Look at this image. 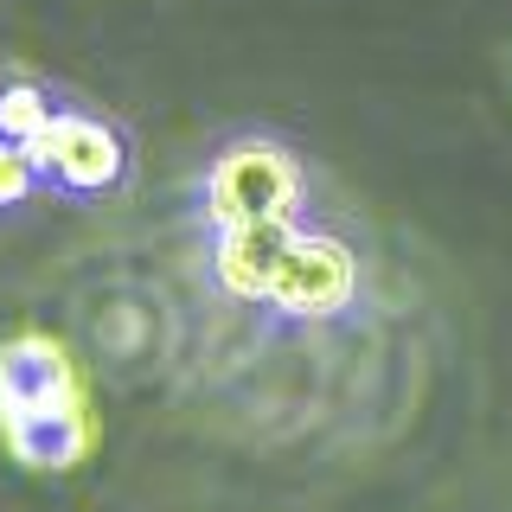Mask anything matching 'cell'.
<instances>
[{
    "instance_id": "6da1fadb",
    "label": "cell",
    "mask_w": 512,
    "mask_h": 512,
    "mask_svg": "<svg viewBox=\"0 0 512 512\" xmlns=\"http://www.w3.org/2000/svg\"><path fill=\"white\" fill-rule=\"evenodd\" d=\"M0 442L32 474H64L96 448L90 391L52 333L0 346Z\"/></svg>"
},
{
    "instance_id": "7a4b0ae2",
    "label": "cell",
    "mask_w": 512,
    "mask_h": 512,
    "mask_svg": "<svg viewBox=\"0 0 512 512\" xmlns=\"http://www.w3.org/2000/svg\"><path fill=\"white\" fill-rule=\"evenodd\" d=\"M301 212V167L276 141H237L205 173V218L218 231L250 218H295Z\"/></svg>"
},
{
    "instance_id": "3957f363",
    "label": "cell",
    "mask_w": 512,
    "mask_h": 512,
    "mask_svg": "<svg viewBox=\"0 0 512 512\" xmlns=\"http://www.w3.org/2000/svg\"><path fill=\"white\" fill-rule=\"evenodd\" d=\"M352 295H359L352 250L327 231H295L276 282H269V308L288 320H333L340 308H352Z\"/></svg>"
},
{
    "instance_id": "277c9868",
    "label": "cell",
    "mask_w": 512,
    "mask_h": 512,
    "mask_svg": "<svg viewBox=\"0 0 512 512\" xmlns=\"http://www.w3.org/2000/svg\"><path fill=\"white\" fill-rule=\"evenodd\" d=\"M26 154H32V167H39L45 180H58L71 192H109L122 180V167H128L116 128L96 122V116H71V109L45 122V135L26 141Z\"/></svg>"
},
{
    "instance_id": "5b68a950",
    "label": "cell",
    "mask_w": 512,
    "mask_h": 512,
    "mask_svg": "<svg viewBox=\"0 0 512 512\" xmlns=\"http://www.w3.org/2000/svg\"><path fill=\"white\" fill-rule=\"evenodd\" d=\"M288 244H295V218H250L218 231V288L237 301H269Z\"/></svg>"
},
{
    "instance_id": "8992f818",
    "label": "cell",
    "mask_w": 512,
    "mask_h": 512,
    "mask_svg": "<svg viewBox=\"0 0 512 512\" xmlns=\"http://www.w3.org/2000/svg\"><path fill=\"white\" fill-rule=\"evenodd\" d=\"M52 116H58V109L45 103L39 84H7V90H0V135L20 141V148H26V141H39Z\"/></svg>"
},
{
    "instance_id": "52a82bcc",
    "label": "cell",
    "mask_w": 512,
    "mask_h": 512,
    "mask_svg": "<svg viewBox=\"0 0 512 512\" xmlns=\"http://www.w3.org/2000/svg\"><path fill=\"white\" fill-rule=\"evenodd\" d=\"M32 186H39V167H32V154L20 148V141L0 135V212H7V205H20Z\"/></svg>"
}]
</instances>
